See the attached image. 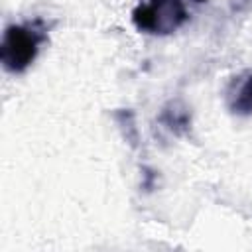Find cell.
<instances>
[{"label":"cell","instance_id":"obj_1","mask_svg":"<svg viewBox=\"0 0 252 252\" xmlns=\"http://www.w3.org/2000/svg\"><path fill=\"white\" fill-rule=\"evenodd\" d=\"M41 35L30 26H10L2 39L0 57L8 71H24L37 53Z\"/></svg>","mask_w":252,"mask_h":252},{"label":"cell","instance_id":"obj_2","mask_svg":"<svg viewBox=\"0 0 252 252\" xmlns=\"http://www.w3.org/2000/svg\"><path fill=\"white\" fill-rule=\"evenodd\" d=\"M187 18L181 0H152L134 12V22L140 30L154 33H169Z\"/></svg>","mask_w":252,"mask_h":252},{"label":"cell","instance_id":"obj_3","mask_svg":"<svg viewBox=\"0 0 252 252\" xmlns=\"http://www.w3.org/2000/svg\"><path fill=\"white\" fill-rule=\"evenodd\" d=\"M228 106L238 114L252 112V75H246L244 81H232V87L228 89Z\"/></svg>","mask_w":252,"mask_h":252}]
</instances>
